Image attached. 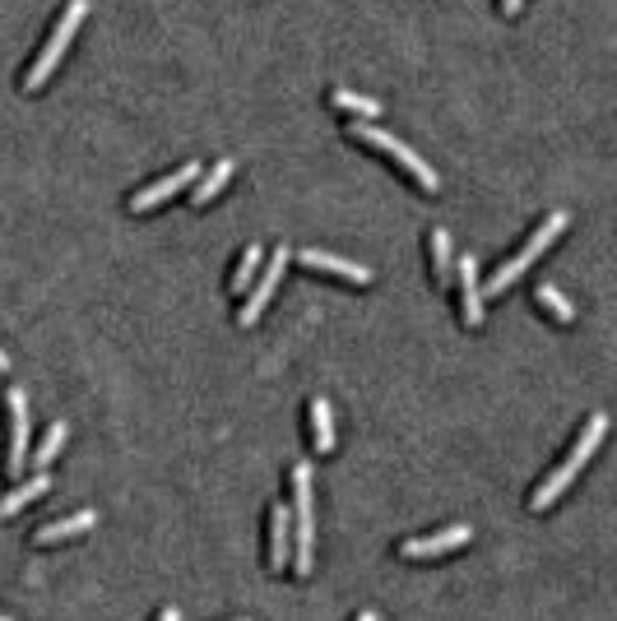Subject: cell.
Instances as JSON below:
<instances>
[{
  "mask_svg": "<svg viewBox=\"0 0 617 621\" xmlns=\"http://www.w3.org/2000/svg\"><path fill=\"white\" fill-rule=\"evenodd\" d=\"M497 6H501V14H516V10H520V0H497Z\"/></svg>",
  "mask_w": 617,
  "mask_h": 621,
  "instance_id": "cell-22",
  "label": "cell"
},
{
  "mask_svg": "<svg viewBox=\"0 0 617 621\" xmlns=\"http://www.w3.org/2000/svg\"><path fill=\"white\" fill-rule=\"evenodd\" d=\"M158 621H182V612H177V608H163V612H158Z\"/></svg>",
  "mask_w": 617,
  "mask_h": 621,
  "instance_id": "cell-23",
  "label": "cell"
},
{
  "mask_svg": "<svg viewBox=\"0 0 617 621\" xmlns=\"http://www.w3.org/2000/svg\"><path fill=\"white\" fill-rule=\"evenodd\" d=\"M358 621H376V612H362V617H358Z\"/></svg>",
  "mask_w": 617,
  "mask_h": 621,
  "instance_id": "cell-25",
  "label": "cell"
},
{
  "mask_svg": "<svg viewBox=\"0 0 617 621\" xmlns=\"http://www.w3.org/2000/svg\"><path fill=\"white\" fill-rule=\"evenodd\" d=\"M94 524H98V515H94V511H79V515H66V520H51V524H42V529L33 533V543H38V548L66 543V539H79V533H89Z\"/></svg>",
  "mask_w": 617,
  "mask_h": 621,
  "instance_id": "cell-13",
  "label": "cell"
},
{
  "mask_svg": "<svg viewBox=\"0 0 617 621\" xmlns=\"http://www.w3.org/2000/svg\"><path fill=\"white\" fill-rule=\"evenodd\" d=\"M428 246H432V278H437V284H451V278H456V250H451V233H445V228H432Z\"/></svg>",
  "mask_w": 617,
  "mask_h": 621,
  "instance_id": "cell-17",
  "label": "cell"
},
{
  "mask_svg": "<svg viewBox=\"0 0 617 621\" xmlns=\"http://www.w3.org/2000/svg\"><path fill=\"white\" fill-rule=\"evenodd\" d=\"M473 539V529L469 524H451V529H441V533H423V539H409L400 543V556L404 561H428V556H445V552H456Z\"/></svg>",
  "mask_w": 617,
  "mask_h": 621,
  "instance_id": "cell-9",
  "label": "cell"
},
{
  "mask_svg": "<svg viewBox=\"0 0 617 621\" xmlns=\"http://www.w3.org/2000/svg\"><path fill=\"white\" fill-rule=\"evenodd\" d=\"M456 278H460V321L469 329L483 325V284H479V260L460 256L456 260Z\"/></svg>",
  "mask_w": 617,
  "mask_h": 621,
  "instance_id": "cell-10",
  "label": "cell"
},
{
  "mask_svg": "<svg viewBox=\"0 0 617 621\" xmlns=\"http://www.w3.org/2000/svg\"><path fill=\"white\" fill-rule=\"evenodd\" d=\"M567 223H571V218H567L562 209H552V214H548V218L539 223V228L529 233V241H525V246L516 250V256H511V260H501V269H497V274L488 278V284H483V302H488V297H501V293H507V288L516 284V278H520V274H525L529 265H535V260L543 256V250H548V246H552L557 237L567 233Z\"/></svg>",
  "mask_w": 617,
  "mask_h": 621,
  "instance_id": "cell-3",
  "label": "cell"
},
{
  "mask_svg": "<svg viewBox=\"0 0 617 621\" xmlns=\"http://www.w3.org/2000/svg\"><path fill=\"white\" fill-rule=\"evenodd\" d=\"M66 436H70V422H61V417H56L51 427H47V436H42V445H38V455L28 460V464H33V473H47V469H51V460H56V450L66 445Z\"/></svg>",
  "mask_w": 617,
  "mask_h": 621,
  "instance_id": "cell-18",
  "label": "cell"
},
{
  "mask_svg": "<svg viewBox=\"0 0 617 621\" xmlns=\"http://www.w3.org/2000/svg\"><path fill=\"white\" fill-rule=\"evenodd\" d=\"M535 297H539V306H548V316H552V321H562V325H571V321H576V306H571V297H567L562 288L539 284V288H535Z\"/></svg>",
  "mask_w": 617,
  "mask_h": 621,
  "instance_id": "cell-19",
  "label": "cell"
},
{
  "mask_svg": "<svg viewBox=\"0 0 617 621\" xmlns=\"http://www.w3.org/2000/svg\"><path fill=\"white\" fill-rule=\"evenodd\" d=\"M84 14H89V0H70V6L61 10V19H56V28H51L47 42H42V51L33 56V66L23 70V93L42 89L47 75L61 66V56L70 51V42H75V33H79V23H84Z\"/></svg>",
  "mask_w": 617,
  "mask_h": 621,
  "instance_id": "cell-4",
  "label": "cell"
},
{
  "mask_svg": "<svg viewBox=\"0 0 617 621\" xmlns=\"http://www.w3.org/2000/svg\"><path fill=\"white\" fill-rule=\"evenodd\" d=\"M47 492H51V477H47V473H33V477H28V483H19L14 492H6V496H0V520L19 515L23 505H33V501H38V496H47Z\"/></svg>",
  "mask_w": 617,
  "mask_h": 621,
  "instance_id": "cell-15",
  "label": "cell"
},
{
  "mask_svg": "<svg viewBox=\"0 0 617 621\" xmlns=\"http://www.w3.org/2000/svg\"><path fill=\"white\" fill-rule=\"evenodd\" d=\"M306 269H325V274H334V278H344V284H358V288H368L372 284V269L368 265H353V260H340V256H330V250H302L297 256Z\"/></svg>",
  "mask_w": 617,
  "mask_h": 621,
  "instance_id": "cell-12",
  "label": "cell"
},
{
  "mask_svg": "<svg viewBox=\"0 0 617 621\" xmlns=\"http://www.w3.org/2000/svg\"><path fill=\"white\" fill-rule=\"evenodd\" d=\"M293 575H312L316 566V496H312V464H293Z\"/></svg>",
  "mask_w": 617,
  "mask_h": 621,
  "instance_id": "cell-2",
  "label": "cell"
},
{
  "mask_svg": "<svg viewBox=\"0 0 617 621\" xmlns=\"http://www.w3.org/2000/svg\"><path fill=\"white\" fill-rule=\"evenodd\" d=\"M288 260H293V250H288V246H274L270 260L256 269V278H251V288H246V302H242V310H237V325H242V329L261 321V310L270 306V297H274V288H278V278H284Z\"/></svg>",
  "mask_w": 617,
  "mask_h": 621,
  "instance_id": "cell-6",
  "label": "cell"
},
{
  "mask_svg": "<svg viewBox=\"0 0 617 621\" xmlns=\"http://www.w3.org/2000/svg\"><path fill=\"white\" fill-rule=\"evenodd\" d=\"M306 413H312V445H316V455H330V450H334L330 400H325V394H312V404H306Z\"/></svg>",
  "mask_w": 617,
  "mask_h": 621,
  "instance_id": "cell-16",
  "label": "cell"
},
{
  "mask_svg": "<svg viewBox=\"0 0 617 621\" xmlns=\"http://www.w3.org/2000/svg\"><path fill=\"white\" fill-rule=\"evenodd\" d=\"M0 372H10V357L6 353H0Z\"/></svg>",
  "mask_w": 617,
  "mask_h": 621,
  "instance_id": "cell-24",
  "label": "cell"
},
{
  "mask_svg": "<svg viewBox=\"0 0 617 621\" xmlns=\"http://www.w3.org/2000/svg\"><path fill=\"white\" fill-rule=\"evenodd\" d=\"M270 566L274 571L293 566V515L284 501H274V511H270Z\"/></svg>",
  "mask_w": 617,
  "mask_h": 621,
  "instance_id": "cell-11",
  "label": "cell"
},
{
  "mask_svg": "<svg viewBox=\"0 0 617 621\" xmlns=\"http://www.w3.org/2000/svg\"><path fill=\"white\" fill-rule=\"evenodd\" d=\"M330 102H334V107H344V111H353V117H362V121L381 117V102H376V98H368V93H353V89H334V93H330Z\"/></svg>",
  "mask_w": 617,
  "mask_h": 621,
  "instance_id": "cell-20",
  "label": "cell"
},
{
  "mask_svg": "<svg viewBox=\"0 0 617 621\" xmlns=\"http://www.w3.org/2000/svg\"><path fill=\"white\" fill-rule=\"evenodd\" d=\"M6 408H10V460H6V473L23 477V464H28V394H23V385L6 390Z\"/></svg>",
  "mask_w": 617,
  "mask_h": 621,
  "instance_id": "cell-8",
  "label": "cell"
},
{
  "mask_svg": "<svg viewBox=\"0 0 617 621\" xmlns=\"http://www.w3.org/2000/svg\"><path fill=\"white\" fill-rule=\"evenodd\" d=\"M261 260H265V250H261V246H246V250H242L237 274H233V293H246V288H251V278H256Z\"/></svg>",
  "mask_w": 617,
  "mask_h": 621,
  "instance_id": "cell-21",
  "label": "cell"
},
{
  "mask_svg": "<svg viewBox=\"0 0 617 621\" xmlns=\"http://www.w3.org/2000/svg\"><path fill=\"white\" fill-rule=\"evenodd\" d=\"M228 181H233V158H218V162L209 167V172L195 177V186H190V205H195V209H205Z\"/></svg>",
  "mask_w": 617,
  "mask_h": 621,
  "instance_id": "cell-14",
  "label": "cell"
},
{
  "mask_svg": "<svg viewBox=\"0 0 617 621\" xmlns=\"http://www.w3.org/2000/svg\"><path fill=\"white\" fill-rule=\"evenodd\" d=\"M0 621H10V617H0Z\"/></svg>",
  "mask_w": 617,
  "mask_h": 621,
  "instance_id": "cell-26",
  "label": "cell"
},
{
  "mask_svg": "<svg viewBox=\"0 0 617 621\" xmlns=\"http://www.w3.org/2000/svg\"><path fill=\"white\" fill-rule=\"evenodd\" d=\"M200 172H205L200 162H182L177 172H167V177H158L154 186L135 190V195H130V214H149V209H158L163 200H173V195L190 190V186H195V177H200Z\"/></svg>",
  "mask_w": 617,
  "mask_h": 621,
  "instance_id": "cell-7",
  "label": "cell"
},
{
  "mask_svg": "<svg viewBox=\"0 0 617 621\" xmlns=\"http://www.w3.org/2000/svg\"><path fill=\"white\" fill-rule=\"evenodd\" d=\"M604 432H608V417H604V413H595L590 422H585V432L576 436V445L567 450V460L557 464V469H552V473L543 477V483L535 487V496H529V505H535V511H548V505H552L557 496H562V492H567L571 483H576V477H580V469L595 460V450H599Z\"/></svg>",
  "mask_w": 617,
  "mask_h": 621,
  "instance_id": "cell-1",
  "label": "cell"
},
{
  "mask_svg": "<svg viewBox=\"0 0 617 621\" xmlns=\"http://www.w3.org/2000/svg\"><path fill=\"white\" fill-rule=\"evenodd\" d=\"M349 135L353 139H362V145H372V149H381L390 162H395V167H404V172L413 177V186L418 190H441V177L432 172V162H423V158H418L409 145H404V139H395V135H390V130H381V126H372V121H362V117H353V126H349Z\"/></svg>",
  "mask_w": 617,
  "mask_h": 621,
  "instance_id": "cell-5",
  "label": "cell"
}]
</instances>
